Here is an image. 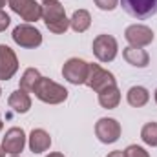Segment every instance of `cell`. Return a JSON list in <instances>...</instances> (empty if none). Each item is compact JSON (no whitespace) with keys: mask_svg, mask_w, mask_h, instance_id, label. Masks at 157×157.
Here are the masks:
<instances>
[{"mask_svg":"<svg viewBox=\"0 0 157 157\" xmlns=\"http://www.w3.org/2000/svg\"><path fill=\"white\" fill-rule=\"evenodd\" d=\"M124 11L133 18H150L157 11V0H121Z\"/></svg>","mask_w":157,"mask_h":157,"instance_id":"3957f363","label":"cell"},{"mask_svg":"<svg viewBox=\"0 0 157 157\" xmlns=\"http://www.w3.org/2000/svg\"><path fill=\"white\" fill-rule=\"evenodd\" d=\"M0 130H2V119H0Z\"/></svg>","mask_w":157,"mask_h":157,"instance_id":"83f0119b","label":"cell"},{"mask_svg":"<svg viewBox=\"0 0 157 157\" xmlns=\"http://www.w3.org/2000/svg\"><path fill=\"white\" fill-rule=\"evenodd\" d=\"M33 93L37 95V99H40L42 102H48V104H60L68 99V90L64 86L46 77L39 78V82L33 88Z\"/></svg>","mask_w":157,"mask_h":157,"instance_id":"7a4b0ae2","label":"cell"},{"mask_svg":"<svg viewBox=\"0 0 157 157\" xmlns=\"http://www.w3.org/2000/svg\"><path fill=\"white\" fill-rule=\"evenodd\" d=\"M124 37L130 42L132 48H144V46H148V44L154 40V31H152L150 28H146V26L133 24V26L126 28Z\"/></svg>","mask_w":157,"mask_h":157,"instance_id":"8fae6325","label":"cell"},{"mask_svg":"<svg viewBox=\"0 0 157 157\" xmlns=\"http://www.w3.org/2000/svg\"><path fill=\"white\" fill-rule=\"evenodd\" d=\"M11 157H18V155H11Z\"/></svg>","mask_w":157,"mask_h":157,"instance_id":"f546056e","label":"cell"},{"mask_svg":"<svg viewBox=\"0 0 157 157\" xmlns=\"http://www.w3.org/2000/svg\"><path fill=\"white\" fill-rule=\"evenodd\" d=\"M2 146L11 155H18L24 150V146H26V133H24V130L22 128H9L6 132Z\"/></svg>","mask_w":157,"mask_h":157,"instance_id":"7c38bea8","label":"cell"},{"mask_svg":"<svg viewBox=\"0 0 157 157\" xmlns=\"http://www.w3.org/2000/svg\"><path fill=\"white\" fill-rule=\"evenodd\" d=\"M48 157H64V155H62V154H57V152H55V154H49Z\"/></svg>","mask_w":157,"mask_h":157,"instance_id":"484cf974","label":"cell"},{"mask_svg":"<svg viewBox=\"0 0 157 157\" xmlns=\"http://www.w3.org/2000/svg\"><path fill=\"white\" fill-rule=\"evenodd\" d=\"M95 133H97L101 143L112 144L121 137V124L115 119H108V117L99 119L97 124H95Z\"/></svg>","mask_w":157,"mask_h":157,"instance_id":"ba28073f","label":"cell"},{"mask_svg":"<svg viewBox=\"0 0 157 157\" xmlns=\"http://www.w3.org/2000/svg\"><path fill=\"white\" fill-rule=\"evenodd\" d=\"M0 93H2V90H0Z\"/></svg>","mask_w":157,"mask_h":157,"instance_id":"4dcf8cb0","label":"cell"},{"mask_svg":"<svg viewBox=\"0 0 157 157\" xmlns=\"http://www.w3.org/2000/svg\"><path fill=\"white\" fill-rule=\"evenodd\" d=\"M9 22H11L9 15H7L6 11H2V9H0V31H4V29L9 26Z\"/></svg>","mask_w":157,"mask_h":157,"instance_id":"603a6c76","label":"cell"},{"mask_svg":"<svg viewBox=\"0 0 157 157\" xmlns=\"http://www.w3.org/2000/svg\"><path fill=\"white\" fill-rule=\"evenodd\" d=\"M44 2H46V0H44Z\"/></svg>","mask_w":157,"mask_h":157,"instance_id":"1f68e13d","label":"cell"},{"mask_svg":"<svg viewBox=\"0 0 157 157\" xmlns=\"http://www.w3.org/2000/svg\"><path fill=\"white\" fill-rule=\"evenodd\" d=\"M141 139L148 146H157V122H148L141 130Z\"/></svg>","mask_w":157,"mask_h":157,"instance_id":"ffe728a7","label":"cell"},{"mask_svg":"<svg viewBox=\"0 0 157 157\" xmlns=\"http://www.w3.org/2000/svg\"><path fill=\"white\" fill-rule=\"evenodd\" d=\"M124 155H126V157H150V155H148V152H146L144 148H141V146H137V144L128 146V148L124 150Z\"/></svg>","mask_w":157,"mask_h":157,"instance_id":"44dd1931","label":"cell"},{"mask_svg":"<svg viewBox=\"0 0 157 157\" xmlns=\"http://www.w3.org/2000/svg\"><path fill=\"white\" fill-rule=\"evenodd\" d=\"M17 70H18V60L15 51L9 46L0 44V80L11 78L17 73Z\"/></svg>","mask_w":157,"mask_h":157,"instance_id":"30bf717a","label":"cell"},{"mask_svg":"<svg viewBox=\"0 0 157 157\" xmlns=\"http://www.w3.org/2000/svg\"><path fill=\"white\" fill-rule=\"evenodd\" d=\"M119 101H121V91H119L117 84L108 86V88H104V90L99 91V102H101V106L106 108V110L117 108Z\"/></svg>","mask_w":157,"mask_h":157,"instance_id":"9a60e30c","label":"cell"},{"mask_svg":"<svg viewBox=\"0 0 157 157\" xmlns=\"http://www.w3.org/2000/svg\"><path fill=\"white\" fill-rule=\"evenodd\" d=\"M49 146H51V137H49L48 132H44L40 128L31 132V135H29V150L33 154H42Z\"/></svg>","mask_w":157,"mask_h":157,"instance_id":"4fadbf2b","label":"cell"},{"mask_svg":"<svg viewBox=\"0 0 157 157\" xmlns=\"http://www.w3.org/2000/svg\"><path fill=\"white\" fill-rule=\"evenodd\" d=\"M42 18H44V24L49 31L60 35L68 29L70 26V20L66 18V13H64V6L59 2V0H46L44 6H42Z\"/></svg>","mask_w":157,"mask_h":157,"instance_id":"6da1fadb","label":"cell"},{"mask_svg":"<svg viewBox=\"0 0 157 157\" xmlns=\"http://www.w3.org/2000/svg\"><path fill=\"white\" fill-rule=\"evenodd\" d=\"M7 2L11 9L28 22H37L42 17V6H39L35 0H7Z\"/></svg>","mask_w":157,"mask_h":157,"instance_id":"9c48e42d","label":"cell"},{"mask_svg":"<svg viewBox=\"0 0 157 157\" xmlns=\"http://www.w3.org/2000/svg\"><path fill=\"white\" fill-rule=\"evenodd\" d=\"M108 157H126V155H124V152H122V150H115V152L108 154Z\"/></svg>","mask_w":157,"mask_h":157,"instance_id":"cb8c5ba5","label":"cell"},{"mask_svg":"<svg viewBox=\"0 0 157 157\" xmlns=\"http://www.w3.org/2000/svg\"><path fill=\"white\" fill-rule=\"evenodd\" d=\"M40 77H42V75L39 73V70L28 68V70L24 71L22 78H20V90H24V91H33V88H35V84L39 82Z\"/></svg>","mask_w":157,"mask_h":157,"instance_id":"d6986e66","label":"cell"},{"mask_svg":"<svg viewBox=\"0 0 157 157\" xmlns=\"http://www.w3.org/2000/svg\"><path fill=\"white\" fill-rule=\"evenodd\" d=\"M6 4V0H0V9H2V6Z\"/></svg>","mask_w":157,"mask_h":157,"instance_id":"4316f807","label":"cell"},{"mask_svg":"<svg viewBox=\"0 0 157 157\" xmlns=\"http://www.w3.org/2000/svg\"><path fill=\"white\" fill-rule=\"evenodd\" d=\"M148 99H150V93H148V90L143 88V86H133V88L128 90V102H130L133 108L144 106V104L148 102Z\"/></svg>","mask_w":157,"mask_h":157,"instance_id":"e0dca14e","label":"cell"},{"mask_svg":"<svg viewBox=\"0 0 157 157\" xmlns=\"http://www.w3.org/2000/svg\"><path fill=\"white\" fill-rule=\"evenodd\" d=\"M88 71H90V64L84 62L82 59H70L62 68L64 78L71 84H84L88 78Z\"/></svg>","mask_w":157,"mask_h":157,"instance_id":"8992f818","label":"cell"},{"mask_svg":"<svg viewBox=\"0 0 157 157\" xmlns=\"http://www.w3.org/2000/svg\"><path fill=\"white\" fill-rule=\"evenodd\" d=\"M93 53L101 62H112L117 57V40L112 35H99L93 40Z\"/></svg>","mask_w":157,"mask_h":157,"instance_id":"5b68a950","label":"cell"},{"mask_svg":"<svg viewBox=\"0 0 157 157\" xmlns=\"http://www.w3.org/2000/svg\"><path fill=\"white\" fill-rule=\"evenodd\" d=\"M13 40L20 46V48H28V49H31V48H37L42 44V35H40V31L37 28H33V26H29V24H22V26H17L15 29H13Z\"/></svg>","mask_w":157,"mask_h":157,"instance_id":"277c9868","label":"cell"},{"mask_svg":"<svg viewBox=\"0 0 157 157\" xmlns=\"http://www.w3.org/2000/svg\"><path fill=\"white\" fill-rule=\"evenodd\" d=\"M97 4L99 9H104V11H112L117 7V0H93Z\"/></svg>","mask_w":157,"mask_h":157,"instance_id":"7402d4cb","label":"cell"},{"mask_svg":"<svg viewBox=\"0 0 157 157\" xmlns=\"http://www.w3.org/2000/svg\"><path fill=\"white\" fill-rule=\"evenodd\" d=\"M90 24H91V17H90V13H88L86 9H78V11H75L73 17H71V20H70L71 29L77 31V33H84V31L90 28Z\"/></svg>","mask_w":157,"mask_h":157,"instance_id":"ac0fdd59","label":"cell"},{"mask_svg":"<svg viewBox=\"0 0 157 157\" xmlns=\"http://www.w3.org/2000/svg\"><path fill=\"white\" fill-rule=\"evenodd\" d=\"M155 102H157V90H155Z\"/></svg>","mask_w":157,"mask_h":157,"instance_id":"f1b7e54d","label":"cell"},{"mask_svg":"<svg viewBox=\"0 0 157 157\" xmlns=\"http://www.w3.org/2000/svg\"><path fill=\"white\" fill-rule=\"evenodd\" d=\"M0 157H6V150H4V146H0Z\"/></svg>","mask_w":157,"mask_h":157,"instance_id":"d4e9b609","label":"cell"},{"mask_svg":"<svg viewBox=\"0 0 157 157\" xmlns=\"http://www.w3.org/2000/svg\"><path fill=\"white\" fill-rule=\"evenodd\" d=\"M122 57L126 59L128 64L137 66V68H146L148 62H150L148 53H146L144 49H141V48H132V46H130V48H126V49L122 51Z\"/></svg>","mask_w":157,"mask_h":157,"instance_id":"5bb4252c","label":"cell"},{"mask_svg":"<svg viewBox=\"0 0 157 157\" xmlns=\"http://www.w3.org/2000/svg\"><path fill=\"white\" fill-rule=\"evenodd\" d=\"M9 108H13L17 113H26L31 108V99L28 95V91L24 90H17L9 95Z\"/></svg>","mask_w":157,"mask_h":157,"instance_id":"2e32d148","label":"cell"},{"mask_svg":"<svg viewBox=\"0 0 157 157\" xmlns=\"http://www.w3.org/2000/svg\"><path fill=\"white\" fill-rule=\"evenodd\" d=\"M84 84H88L91 90H95V91L99 93L101 90H104V88H108V86H113V84H115V77H113L110 71L102 70L101 66H97V64H90L88 78H86Z\"/></svg>","mask_w":157,"mask_h":157,"instance_id":"52a82bcc","label":"cell"}]
</instances>
